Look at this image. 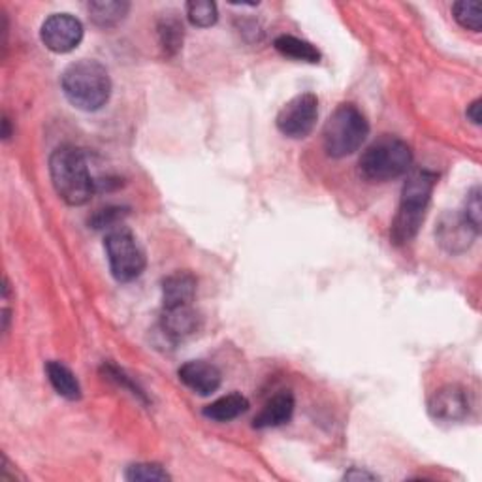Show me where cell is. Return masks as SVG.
I'll return each instance as SVG.
<instances>
[{
	"label": "cell",
	"instance_id": "4fadbf2b",
	"mask_svg": "<svg viewBox=\"0 0 482 482\" xmlns=\"http://www.w3.org/2000/svg\"><path fill=\"white\" fill-rule=\"evenodd\" d=\"M198 328H200V316L193 309V306L165 309L163 330L170 339H174V341L185 339V337L196 334Z\"/></svg>",
	"mask_w": 482,
	"mask_h": 482
},
{
	"label": "cell",
	"instance_id": "9c48e42d",
	"mask_svg": "<svg viewBox=\"0 0 482 482\" xmlns=\"http://www.w3.org/2000/svg\"><path fill=\"white\" fill-rule=\"evenodd\" d=\"M469 396L460 385H447L439 388L430 401H427V411L443 422H460L469 415Z\"/></svg>",
	"mask_w": 482,
	"mask_h": 482
},
{
	"label": "cell",
	"instance_id": "e0dca14e",
	"mask_svg": "<svg viewBox=\"0 0 482 482\" xmlns=\"http://www.w3.org/2000/svg\"><path fill=\"white\" fill-rule=\"evenodd\" d=\"M249 409V401L241 394H228L204 407V417L216 422H230Z\"/></svg>",
	"mask_w": 482,
	"mask_h": 482
},
{
	"label": "cell",
	"instance_id": "ffe728a7",
	"mask_svg": "<svg viewBox=\"0 0 482 482\" xmlns=\"http://www.w3.org/2000/svg\"><path fill=\"white\" fill-rule=\"evenodd\" d=\"M186 17L200 29H207V26L216 25L219 19L217 5L209 3V0H193V3L186 5Z\"/></svg>",
	"mask_w": 482,
	"mask_h": 482
},
{
	"label": "cell",
	"instance_id": "5bb4252c",
	"mask_svg": "<svg viewBox=\"0 0 482 482\" xmlns=\"http://www.w3.org/2000/svg\"><path fill=\"white\" fill-rule=\"evenodd\" d=\"M294 415V396L290 392H279L276 394L264 409L255 417L253 426L258 430H266V427H277L286 424Z\"/></svg>",
	"mask_w": 482,
	"mask_h": 482
},
{
	"label": "cell",
	"instance_id": "d6986e66",
	"mask_svg": "<svg viewBox=\"0 0 482 482\" xmlns=\"http://www.w3.org/2000/svg\"><path fill=\"white\" fill-rule=\"evenodd\" d=\"M158 38L160 45L165 47L168 55H176V53L181 49L183 44V23L176 14H165V17L158 23Z\"/></svg>",
	"mask_w": 482,
	"mask_h": 482
},
{
	"label": "cell",
	"instance_id": "3957f363",
	"mask_svg": "<svg viewBox=\"0 0 482 482\" xmlns=\"http://www.w3.org/2000/svg\"><path fill=\"white\" fill-rule=\"evenodd\" d=\"M61 85L74 108L84 112H96L104 108L112 95V79L108 70L100 63L89 59L70 65L63 72Z\"/></svg>",
	"mask_w": 482,
	"mask_h": 482
},
{
	"label": "cell",
	"instance_id": "ba28073f",
	"mask_svg": "<svg viewBox=\"0 0 482 482\" xmlns=\"http://www.w3.org/2000/svg\"><path fill=\"white\" fill-rule=\"evenodd\" d=\"M40 38L53 53H70L84 40V25L70 14H55L44 21Z\"/></svg>",
	"mask_w": 482,
	"mask_h": 482
},
{
	"label": "cell",
	"instance_id": "cb8c5ba5",
	"mask_svg": "<svg viewBox=\"0 0 482 482\" xmlns=\"http://www.w3.org/2000/svg\"><path fill=\"white\" fill-rule=\"evenodd\" d=\"M121 207H108V209H100L96 216L91 219L95 228H114L121 219L125 213H121Z\"/></svg>",
	"mask_w": 482,
	"mask_h": 482
},
{
	"label": "cell",
	"instance_id": "8992f818",
	"mask_svg": "<svg viewBox=\"0 0 482 482\" xmlns=\"http://www.w3.org/2000/svg\"><path fill=\"white\" fill-rule=\"evenodd\" d=\"M104 247L105 255H108L112 276L119 283H130L144 274L147 264L146 253L132 232L125 228L112 230L105 236Z\"/></svg>",
	"mask_w": 482,
	"mask_h": 482
},
{
	"label": "cell",
	"instance_id": "8fae6325",
	"mask_svg": "<svg viewBox=\"0 0 482 482\" xmlns=\"http://www.w3.org/2000/svg\"><path fill=\"white\" fill-rule=\"evenodd\" d=\"M179 381L196 392L198 396H211L213 392H217L221 383H223V375L221 371L204 360H191L179 367L177 371Z\"/></svg>",
	"mask_w": 482,
	"mask_h": 482
},
{
	"label": "cell",
	"instance_id": "ac0fdd59",
	"mask_svg": "<svg viewBox=\"0 0 482 482\" xmlns=\"http://www.w3.org/2000/svg\"><path fill=\"white\" fill-rule=\"evenodd\" d=\"M274 47L281 53V55L294 61H304L311 65H316L320 61V51L313 44L300 40L296 36L283 35L274 42Z\"/></svg>",
	"mask_w": 482,
	"mask_h": 482
},
{
	"label": "cell",
	"instance_id": "4316f807",
	"mask_svg": "<svg viewBox=\"0 0 482 482\" xmlns=\"http://www.w3.org/2000/svg\"><path fill=\"white\" fill-rule=\"evenodd\" d=\"M3 126H5V128H3V138L8 140V138H10V121H8V117L3 119Z\"/></svg>",
	"mask_w": 482,
	"mask_h": 482
},
{
	"label": "cell",
	"instance_id": "7402d4cb",
	"mask_svg": "<svg viewBox=\"0 0 482 482\" xmlns=\"http://www.w3.org/2000/svg\"><path fill=\"white\" fill-rule=\"evenodd\" d=\"M125 478L130 482H160L170 480L172 477L158 464H134L126 467Z\"/></svg>",
	"mask_w": 482,
	"mask_h": 482
},
{
	"label": "cell",
	"instance_id": "484cf974",
	"mask_svg": "<svg viewBox=\"0 0 482 482\" xmlns=\"http://www.w3.org/2000/svg\"><path fill=\"white\" fill-rule=\"evenodd\" d=\"M345 478H346V480H375V475H369V473H366V471H356V469H353V471H349V473L345 475Z\"/></svg>",
	"mask_w": 482,
	"mask_h": 482
},
{
	"label": "cell",
	"instance_id": "7a4b0ae2",
	"mask_svg": "<svg viewBox=\"0 0 482 482\" xmlns=\"http://www.w3.org/2000/svg\"><path fill=\"white\" fill-rule=\"evenodd\" d=\"M437 176L430 170L413 172L404 189H401V202L397 216L392 223V241L396 246H406L418 234L427 206H430L432 193L436 189Z\"/></svg>",
	"mask_w": 482,
	"mask_h": 482
},
{
	"label": "cell",
	"instance_id": "5b68a950",
	"mask_svg": "<svg viewBox=\"0 0 482 482\" xmlns=\"http://www.w3.org/2000/svg\"><path fill=\"white\" fill-rule=\"evenodd\" d=\"M367 136L369 123L355 104H339L323 130L325 149L332 158H345L356 153Z\"/></svg>",
	"mask_w": 482,
	"mask_h": 482
},
{
	"label": "cell",
	"instance_id": "277c9868",
	"mask_svg": "<svg viewBox=\"0 0 482 482\" xmlns=\"http://www.w3.org/2000/svg\"><path fill=\"white\" fill-rule=\"evenodd\" d=\"M413 165L411 147L399 138L383 136L373 142L360 156L358 168L364 179L385 183L407 174Z\"/></svg>",
	"mask_w": 482,
	"mask_h": 482
},
{
	"label": "cell",
	"instance_id": "6da1fadb",
	"mask_svg": "<svg viewBox=\"0 0 482 482\" xmlns=\"http://www.w3.org/2000/svg\"><path fill=\"white\" fill-rule=\"evenodd\" d=\"M49 174L57 195L68 206L87 204L96 189L87 156L74 146H61L49 158Z\"/></svg>",
	"mask_w": 482,
	"mask_h": 482
},
{
	"label": "cell",
	"instance_id": "30bf717a",
	"mask_svg": "<svg viewBox=\"0 0 482 482\" xmlns=\"http://www.w3.org/2000/svg\"><path fill=\"white\" fill-rule=\"evenodd\" d=\"M437 239L443 249L448 253H462L473 246L480 234L462 213H447L437 226Z\"/></svg>",
	"mask_w": 482,
	"mask_h": 482
},
{
	"label": "cell",
	"instance_id": "2e32d148",
	"mask_svg": "<svg viewBox=\"0 0 482 482\" xmlns=\"http://www.w3.org/2000/svg\"><path fill=\"white\" fill-rule=\"evenodd\" d=\"M45 373L51 387L55 388V392L70 401L82 397V387H79V381L75 379V375L72 373L70 367H66L61 362L51 360L45 364Z\"/></svg>",
	"mask_w": 482,
	"mask_h": 482
},
{
	"label": "cell",
	"instance_id": "9a60e30c",
	"mask_svg": "<svg viewBox=\"0 0 482 482\" xmlns=\"http://www.w3.org/2000/svg\"><path fill=\"white\" fill-rule=\"evenodd\" d=\"M91 21L100 29H114L128 14L130 5L125 0H93L89 3Z\"/></svg>",
	"mask_w": 482,
	"mask_h": 482
},
{
	"label": "cell",
	"instance_id": "7c38bea8",
	"mask_svg": "<svg viewBox=\"0 0 482 482\" xmlns=\"http://www.w3.org/2000/svg\"><path fill=\"white\" fill-rule=\"evenodd\" d=\"M198 281L191 272H176L163 281V306L165 309L193 306Z\"/></svg>",
	"mask_w": 482,
	"mask_h": 482
},
{
	"label": "cell",
	"instance_id": "52a82bcc",
	"mask_svg": "<svg viewBox=\"0 0 482 482\" xmlns=\"http://www.w3.org/2000/svg\"><path fill=\"white\" fill-rule=\"evenodd\" d=\"M318 119V98L313 93H304L288 100L277 114V128L286 138L304 140L313 132Z\"/></svg>",
	"mask_w": 482,
	"mask_h": 482
},
{
	"label": "cell",
	"instance_id": "d4e9b609",
	"mask_svg": "<svg viewBox=\"0 0 482 482\" xmlns=\"http://www.w3.org/2000/svg\"><path fill=\"white\" fill-rule=\"evenodd\" d=\"M480 104H482L480 100H475V102L469 105V108H467V117L471 119L473 125H480V121H482V115H480V108H482V105H480Z\"/></svg>",
	"mask_w": 482,
	"mask_h": 482
},
{
	"label": "cell",
	"instance_id": "44dd1931",
	"mask_svg": "<svg viewBox=\"0 0 482 482\" xmlns=\"http://www.w3.org/2000/svg\"><path fill=\"white\" fill-rule=\"evenodd\" d=\"M454 19H457L464 29L478 33L482 26V15H480V5L477 0H460L452 8Z\"/></svg>",
	"mask_w": 482,
	"mask_h": 482
},
{
	"label": "cell",
	"instance_id": "603a6c76",
	"mask_svg": "<svg viewBox=\"0 0 482 482\" xmlns=\"http://www.w3.org/2000/svg\"><path fill=\"white\" fill-rule=\"evenodd\" d=\"M462 216L480 232V189L478 186H475V189L469 191Z\"/></svg>",
	"mask_w": 482,
	"mask_h": 482
}]
</instances>
